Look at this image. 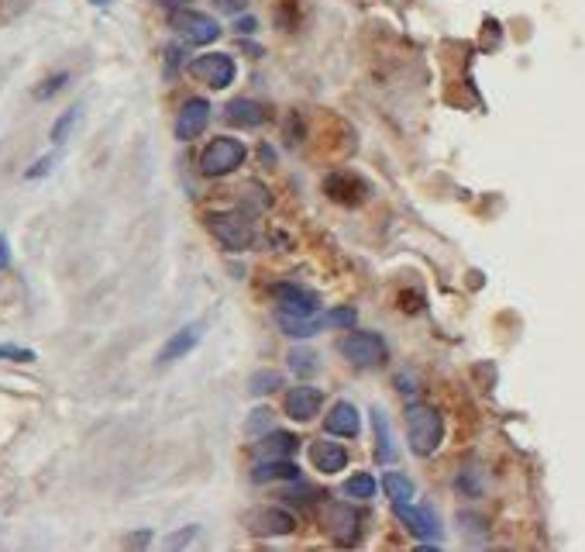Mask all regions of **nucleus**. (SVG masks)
Wrapping results in <instances>:
<instances>
[{"label":"nucleus","instance_id":"9b49d317","mask_svg":"<svg viewBox=\"0 0 585 552\" xmlns=\"http://www.w3.org/2000/svg\"><path fill=\"white\" fill-rule=\"evenodd\" d=\"M323 521H327V532L334 536V542H341V546H354L358 542V511L348 505H327V515H323Z\"/></svg>","mask_w":585,"mask_h":552},{"label":"nucleus","instance_id":"b1692460","mask_svg":"<svg viewBox=\"0 0 585 552\" xmlns=\"http://www.w3.org/2000/svg\"><path fill=\"white\" fill-rule=\"evenodd\" d=\"M344 494H348V497H354V501H369V497H375V476H372V474L348 476V487H344Z\"/></svg>","mask_w":585,"mask_h":552},{"label":"nucleus","instance_id":"f257e3e1","mask_svg":"<svg viewBox=\"0 0 585 552\" xmlns=\"http://www.w3.org/2000/svg\"><path fill=\"white\" fill-rule=\"evenodd\" d=\"M406 439L416 456H434L445 439V418L431 404H410L406 408Z\"/></svg>","mask_w":585,"mask_h":552},{"label":"nucleus","instance_id":"c9c22d12","mask_svg":"<svg viewBox=\"0 0 585 552\" xmlns=\"http://www.w3.org/2000/svg\"><path fill=\"white\" fill-rule=\"evenodd\" d=\"M155 4H162V7H183V0H155Z\"/></svg>","mask_w":585,"mask_h":552},{"label":"nucleus","instance_id":"473e14b6","mask_svg":"<svg viewBox=\"0 0 585 552\" xmlns=\"http://www.w3.org/2000/svg\"><path fill=\"white\" fill-rule=\"evenodd\" d=\"M190 538H193V528H190V532H183V536H172V538H169V546L176 549V546H186Z\"/></svg>","mask_w":585,"mask_h":552},{"label":"nucleus","instance_id":"dca6fc26","mask_svg":"<svg viewBox=\"0 0 585 552\" xmlns=\"http://www.w3.org/2000/svg\"><path fill=\"white\" fill-rule=\"evenodd\" d=\"M197 342H200V325H186V328H180L176 335H169V342L159 352V363L169 366L176 363V359H183V356H190V352L197 349Z\"/></svg>","mask_w":585,"mask_h":552},{"label":"nucleus","instance_id":"7ed1b4c3","mask_svg":"<svg viewBox=\"0 0 585 552\" xmlns=\"http://www.w3.org/2000/svg\"><path fill=\"white\" fill-rule=\"evenodd\" d=\"M245 156H248L245 142H238L231 135H217V139H210V145L203 149L200 173L203 176H228L245 162Z\"/></svg>","mask_w":585,"mask_h":552},{"label":"nucleus","instance_id":"412c9836","mask_svg":"<svg viewBox=\"0 0 585 552\" xmlns=\"http://www.w3.org/2000/svg\"><path fill=\"white\" fill-rule=\"evenodd\" d=\"M276 391H282V373H276V370H259V373H251V380H248V394L265 397V394H276Z\"/></svg>","mask_w":585,"mask_h":552},{"label":"nucleus","instance_id":"4468645a","mask_svg":"<svg viewBox=\"0 0 585 552\" xmlns=\"http://www.w3.org/2000/svg\"><path fill=\"white\" fill-rule=\"evenodd\" d=\"M323 428H327L331 435H341V439H354V435H358V428H362L358 408H354V404H348V401H338L334 408L327 411Z\"/></svg>","mask_w":585,"mask_h":552},{"label":"nucleus","instance_id":"aec40b11","mask_svg":"<svg viewBox=\"0 0 585 552\" xmlns=\"http://www.w3.org/2000/svg\"><path fill=\"white\" fill-rule=\"evenodd\" d=\"M372 432H375V459L379 463H393L396 449H393V435H389V422L383 411H372Z\"/></svg>","mask_w":585,"mask_h":552},{"label":"nucleus","instance_id":"f03ea898","mask_svg":"<svg viewBox=\"0 0 585 552\" xmlns=\"http://www.w3.org/2000/svg\"><path fill=\"white\" fill-rule=\"evenodd\" d=\"M207 232L228 249V253H245L255 242V224L245 211H210L207 214Z\"/></svg>","mask_w":585,"mask_h":552},{"label":"nucleus","instance_id":"20e7f679","mask_svg":"<svg viewBox=\"0 0 585 552\" xmlns=\"http://www.w3.org/2000/svg\"><path fill=\"white\" fill-rule=\"evenodd\" d=\"M169 28L183 42H190V46H210V42L221 38V25H217L214 17L200 15V11H190V7H172Z\"/></svg>","mask_w":585,"mask_h":552},{"label":"nucleus","instance_id":"6e6552de","mask_svg":"<svg viewBox=\"0 0 585 552\" xmlns=\"http://www.w3.org/2000/svg\"><path fill=\"white\" fill-rule=\"evenodd\" d=\"M245 525L251 528V536H290L296 532V518H292L290 511H282V507H255V511H248Z\"/></svg>","mask_w":585,"mask_h":552},{"label":"nucleus","instance_id":"2eb2a0df","mask_svg":"<svg viewBox=\"0 0 585 552\" xmlns=\"http://www.w3.org/2000/svg\"><path fill=\"white\" fill-rule=\"evenodd\" d=\"M310 459H313V466L321 474H341L348 466V449L331 439H321L310 445Z\"/></svg>","mask_w":585,"mask_h":552},{"label":"nucleus","instance_id":"5701e85b","mask_svg":"<svg viewBox=\"0 0 585 552\" xmlns=\"http://www.w3.org/2000/svg\"><path fill=\"white\" fill-rule=\"evenodd\" d=\"M279 328L286 331L290 338H310V335H317V321H310V318H292V315H282L279 311Z\"/></svg>","mask_w":585,"mask_h":552},{"label":"nucleus","instance_id":"0eeeda50","mask_svg":"<svg viewBox=\"0 0 585 552\" xmlns=\"http://www.w3.org/2000/svg\"><path fill=\"white\" fill-rule=\"evenodd\" d=\"M276 304L282 315H292V318H313L321 311V297L300 284H279Z\"/></svg>","mask_w":585,"mask_h":552},{"label":"nucleus","instance_id":"f8f14e48","mask_svg":"<svg viewBox=\"0 0 585 552\" xmlns=\"http://www.w3.org/2000/svg\"><path fill=\"white\" fill-rule=\"evenodd\" d=\"M323 193L334 204H362V197L369 193L365 180H358L354 173H331L323 180Z\"/></svg>","mask_w":585,"mask_h":552},{"label":"nucleus","instance_id":"39448f33","mask_svg":"<svg viewBox=\"0 0 585 552\" xmlns=\"http://www.w3.org/2000/svg\"><path fill=\"white\" fill-rule=\"evenodd\" d=\"M338 352L341 356H348V363L362 366V370L383 366L385 359H389V346H385L383 335H375V331H354V335H344L338 342Z\"/></svg>","mask_w":585,"mask_h":552},{"label":"nucleus","instance_id":"1a4fd4ad","mask_svg":"<svg viewBox=\"0 0 585 552\" xmlns=\"http://www.w3.org/2000/svg\"><path fill=\"white\" fill-rule=\"evenodd\" d=\"M207 121H210V100H203V97H190L183 108H180V118H176V139H180V142H193V139H200Z\"/></svg>","mask_w":585,"mask_h":552},{"label":"nucleus","instance_id":"bb28decb","mask_svg":"<svg viewBox=\"0 0 585 552\" xmlns=\"http://www.w3.org/2000/svg\"><path fill=\"white\" fill-rule=\"evenodd\" d=\"M290 366L292 373H300V377H310L313 370H317V356L307 352V349H292L290 352Z\"/></svg>","mask_w":585,"mask_h":552},{"label":"nucleus","instance_id":"393cba45","mask_svg":"<svg viewBox=\"0 0 585 552\" xmlns=\"http://www.w3.org/2000/svg\"><path fill=\"white\" fill-rule=\"evenodd\" d=\"M79 114H83V108H69L66 110V114H62L59 121H56V125H52V142L56 145H62L66 142V139H69V131H73V128H77V121H79Z\"/></svg>","mask_w":585,"mask_h":552},{"label":"nucleus","instance_id":"c85d7f7f","mask_svg":"<svg viewBox=\"0 0 585 552\" xmlns=\"http://www.w3.org/2000/svg\"><path fill=\"white\" fill-rule=\"evenodd\" d=\"M245 428L251 432V435H262V432H269V428H272V411H269V408L251 411V418H248Z\"/></svg>","mask_w":585,"mask_h":552},{"label":"nucleus","instance_id":"9d476101","mask_svg":"<svg viewBox=\"0 0 585 552\" xmlns=\"http://www.w3.org/2000/svg\"><path fill=\"white\" fill-rule=\"evenodd\" d=\"M393 511L396 518L406 525V532L416 538H437L441 536V525H437V515L431 507H414L410 501H393Z\"/></svg>","mask_w":585,"mask_h":552},{"label":"nucleus","instance_id":"72a5a7b5","mask_svg":"<svg viewBox=\"0 0 585 552\" xmlns=\"http://www.w3.org/2000/svg\"><path fill=\"white\" fill-rule=\"evenodd\" d=\"M7 259H11V255H7V238L0 235V269L7 266Z\"/></svg>","mask_w":585,"mask_h":552},{"label":"nucleus","instance_id":"a211bd4d","mask_svg":"<svg viewBox=\"0 0 585 552\" xmlns=\"http://www.w3.org/2000/svg\"><path fill=\"white\" fill-rule=\"evenodd\" d=\"M296 449H300V439L290 432H265L262 442H259V453L265 459H290L296 456Z\"/></svg>","mask_w":585,"mask_h":552},{"label":"nucleus","instance_id":"2f4dec72","mask_svg":"<svg viewBox=\"0 0 585 552\" xmlns=\"http://www.w3.org/2000/svg\"><path fill=\"white\" fill-rule=\"evenodd\" d=\"M48 166H52V159H48V156H46V159H38V162H35V166H31V170H28L25 176H28V180H38V176H46V173H48Z\"/></svg>","mask_w":585,"mask_h":552},{"label":"nucleus","instance_id":"f704fd0d","mask_svg":"<svg viewBox=\"0 0 585 552\" xmlns=\"http://www.w3.org/2000/svg\"><path fill=\"white\" fill-rule=\"evenodd\" d=\"M238 28H241V32H255V21H251V17H241Z\"/></svg>","mask_w":585,"mask_h":552},{"label":"nucleus","instance_id":"cd10ccee","mask_svg":"<svg viewBox=\"0 0 585 552\" xmlns=\"http://www.w3.org/2000/svg\"><path fill=\"white\" fill-rule=\"evenodd\" d=\"M66 83H69V73H56V77H48V79H42V83H38L35 97H38V100H48V97L59 94Z\"/></svg>","mask_w":585,"mask_h":552},{"label":"nucleus","instance_id":"c756f323","mask_svg":"<svg viewBox=\"0 0 585 552\" xmlns=\"http://www.w3.org/2000/svg\"><path fill=\"white\" fill-rule=\"evenodd\" d=\"M0 359H11V363H35V352H31V349H17V346H0Z\"/></svg>","mask_w":585,"mask_h":552},{"label":"nucleus","instance_id":"ddd939ff","mask_svg":"<svg viewBox=\"0 0 585 552\" xmlns=\"http://www.w3.org/2000/svg\"><path fill=\"white\" fill-rule=\"evenodd\" d=\"M323 404V391L321 387H292L290 394H286V414H290L292 422H313L317 418V411Z\"/></svg>","mask_w":585,"mask_h":552},{"label":"nucleus","instance_id":"f3484780","mask_svg":"<svg viewBox=\"0 0 585 552\" xmlns=\"http://www.w3.org/2000/svg\"><path fill=\"white\" fill-rule=\"evenodd\" d=\"M228 125L234 128H259L265 121V108L259 104V100H248V97H238V100H231L228 104Z\"/></svg>","mask_w":585,"mask_h":552},{"label":"nucleus","instance_id":"4be33fe9","mask_svg":"<svg viewBox=\"0 0 585 552\" xmlns=\"http://www.w3.org/2000/svg\"><path fill=\"white\" fill-rule=\"evenodd\" d=\"M383 490L389 494V501H410L414 497V480L393 470V474L383 476Z\"/></svg>","mask_w":585,"mask_h":552},{"label":"nucleus","instance_id":"423d86ee","mask_svg":"<svg viewBox=\"0 0 585 552\" xmlns=\"http://www.w3.org/2000/svg\"><path fill=\"white\" fill-rule=\"evenodd\" d=\"M190 73L207 83V87H214V90H224V87H231L234 83V59L228 52H207V56H197L193 63H190Z\"/></svg>","mask_w":585,"mask_h":552},{"label":"nucleus","instance_id":"a878e982","mask_svg":"<svg viewBox=\"0 0 585 552\" xmlns=\"http://www.w3.org/2000/svg\"><path fill=\"white\" fill-rule=\"evenodd\" d=\"M354 318H358V315H354L352 307H334V311H327V315H323L317 325H321V328H352Z\"/></svg>","mask_w":585,"mask_h":552},{"label":"nucleus","instance_id":"6ab92c4d","mask_svg":"<svg viewBox=\"0 0 585 552\" xmlns=\"http://www.w3.org/2000/svg\"><path fill=\"white\" fill-rule=\"evenodd\" d=\"M296 476H300V470H296V463H290V459H265V463H259V466L251 470V480H255V484L296 480Z\"/></svg>","mask_w":585,"mask_h":552},{"label":"nucleus","instance_id":"7c9ffc66","mask_svg":"<svg viewBox=\"0 0 585 552\" xmlns=\"http://www.w3.org/2000/svg\"><path fill=\"white\" fill-rule=\"evenodd\" d=\"M214 7L221 15H245L248 0H214Z\"/></svg>","mask_w":585,"mask_h":552}]
</instances>
